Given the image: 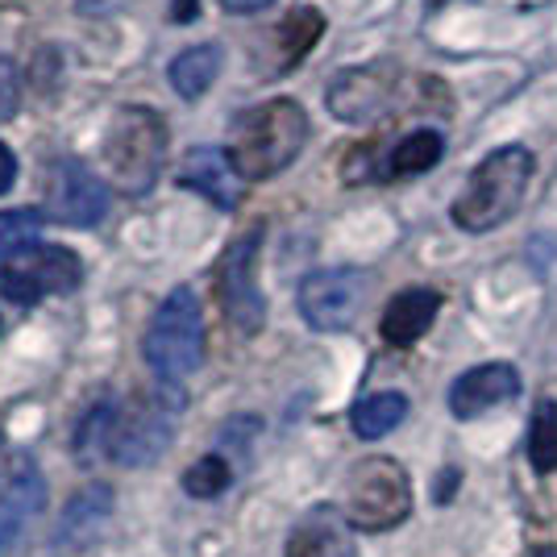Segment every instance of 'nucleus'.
Instances as JSON below:
<instances>
[{"instance_id":"nucleus-1","label":"nucleus","mask_w":557,"mask_h":557,"mask_svg":"<svg viewBox=\"0 0 557 557\" xmlns=\"http://www.w3.org/2000/svg\"><path fill=\"white\" fill-rule=\"evenodd\" d=\"M308 134H312V125H308L300 100L275 96V100H262L233 121L225 154H230L242 184H267L300 159Z\"/></svg>"},{"instance_id":"nucleus-2","label":"nucleus","mask_w":557,"mask_h":557,"mask_svg":"<svg viewBox=\"0 0 557 557\" xmlns=\"http://www.w3.org/2000/svg\"><path fill=\"white\" fill-rule=\"evenodd\" d=\"M533 180V154L524 146H499L470 171L466 187L454 200V225L466 233H491L508 225L524 205V191Z\"/></svg>"},{"instance_id":"nucleus-3","label":"nucleus","mask_w":557,"mask_h":557,"mask_svg":"<svg viewBox=\"0 0 557 557\" xmlns=\"http://www.w3.org/2000/svg\"><path fill=\"white\" fill-rule=\"evenodd\" d=\"M100 159L113 187H121L125 196H146L166 166V121L159 109L146 104L116 109L100 141Z\"/></svg>"},{"instance_id":"nucleus-4","label":"nucleus","mask_w":557,"mask_h":557,"mask_svg":"<svg viewBox=\"0 0 557 557\" xmlns=\"http://www.w3.org/2000/svg\"><path fill=\"white\" fill-rule=\"evenodd\" d=\"M205 349H209V333H205V308L200 296L191 287H175L154 321L146 329V342H141V358L146 367L159 374L163 383H180L191 371H200L205 362Z\"/></svg>"},{"instance_id":"nucleus-5","label":"nucleus","mask_w":557,"mask_h":557,"mask_svg":"<svg viewBox=\"0 0 557 557\" xmlns=\"http://www.w3.org/2000/svg\"><path fill=\"white\" fill-rule=\"evenodd\" d=\"M184 412V392L175 383H163L150 395H138L129 408H121L113 420V433L104 454L121 466H150L166 454V445L175 437V424Z\"/></svg>"},{"instance_id":"nucleus-6","label":"nucleus","mask_w":557,"mask_h":557,"mask_svg":"<svg viewBox=\"0 0 557 557\" xmlns=\"http://www.w3.org/2000/svg\"><path fill=\"white\" fill-rule=\"evenodd\" d=\"M412 511V483L395 458H362L346 479V516L354 529L387 533Z\"/></svg>"},{"instance_id":"nucleus-7","label":"nucleus","mask_w":557,"mask_h":557,"mask_svg":"<svg viewBox=\"0 0 557 557\" xmlns=\"http://www.w3.org/2000/svg\"><path fill=\"white\" fill-rule=\"evenodd\" d=\"M262 221H255L246 233H237L225 255L216 258L212 267V287H216V300L221 312L230 317V325L246 337H255L262 321H267V300H262V287H258V250H262Z\"/></svg>"},{"instance_id":"nucleus-8","label":"nucleus","mask_w":557,"mask_h":557,"mask_svg":"<svg viewBox=\"0 0 557 557\" xmlns=\"http://www.w3.org/2000/svg\"><path fill=\"white\" fill-rule=\"evenodd\" d=\"M84 283V262L67 246H25L0 262V296L13 304H38L42 296H67Z\"/></svg>"},{"instance_id":"nucleus-9","label":"nucleus","mask_w":557,"mask_h":557,"mask_svg":"<svg viewBox=\"0 0 557 557\" xmlns=\"http://www.w3.org/2000/svg\"><path fill=\"white\" fill-rule=\"evenodd\" d=\"M367 304V275L354 267L312 271L300 283V312L317 333H342L358 321Z\"/></svg>"},{"instance_id":"nucleus-10","label":"nucleus","mask_w":557,"mask_h":557,"mask_svg":"<svg viewBox=\"0 0 557 557\" xmlns=\"http://www.w3.org/2000/svg\"><path fill=\"white\" fill-rule=\"evenodd\" d=\"M47 209L71 230H92L109 212V187L79 159H54L47 166Z\"/></svg>"},{"instance_id":"nucleus-11","label":"nucleus","mask_w":557,"mask_h":557,"mask_svg":"<svg viewBox=\"0 0 557 557\" xmlns=\"http://www.w3.org/2000/svg\"><path fill=\"white\" fill-rule=\"evenodd\" d=\"M392 67H383V63L349 67L342 75H333V84H329V113L346 125H367L392 109Z\"/></svg>"},{"instance_id":"nucleus-12","label":"nucleus","mask_w":557,"mask_h":557,"mask_svg":"<svg viewBox=\"0 0 557 557\" xmlns=\"http://www.w3.org/2000/svg\"><path fill=\"white\" fill-rule=\"evenodd\" d=\"M42 474L29 458H17V466L9 470V483L0 491V557H9L25 541L34 516L42 511Z\"/></svg>"},{"instance_id":"nucleus-13","label":"nucleus","mask_w":557,"mask_h":557,"mask_svg":"<svg viewBox=\"0 0 557 557\" xmlns=\"http://www.w3.org/2000/svg\"><path fill=\"white\" fill-rule=\"evenodd\" d=\"M520 395V371L508 362H487V367H474L462 379H454L449 387V412L458 420H479L483 412L499 408Z\"/></svg>"},{"instance_id":"nucleus-14","label":"nucleus","mask_w":557,"mask_h":557,"mask_svg":"<svg viewBox=\"0 0 557 557\" xmlns=\"http://www.w3.org/2000/svg\"><path fill=\"white\" fill-rule=\"evenodd\" d=\"M175 184L187 187V191H200L205 200H212L216 209L225 212L237 209L242 196H246V184L237 180L230 154L216 150V146H191L184 154V163H180V180Z\"/></svg>"},{"instance_id":"nucleus-15","label":"nucleus","mask_w":557,"mask_h":557,"mask_svg":"<svg viewBox=\"0 0 557 557\" xmlns=\"http://www.w3.org/2000/svg\"><path fill=\"white\" fill-rule=\"evenodd\" d=\"M287 557H358L349 516L333 504L304 511L287 533Z\"/></svg>"},{"instance_id":"nucleus-16","label":"nucleus","mask_w":557,"mask_h":557,"mask_svg":"<svg viewBox=\"0 0 557 557\" xmlns=\"http://www.w3.org/2000/svg\"><path fill=\"white\" fill-rule=\"evenodd\" d=\"M437 312H442V296H437L433 287H408V292H399V296L387 300L383 321H379V333H383L387 346L408 349V346H417L420 337L433 329Z\"/></svg>"},{"instance_id":"nucleus-17","label":"nucleus","mask_w":557,"mask_h":557,"mask_svg":"<svg viewBox=\"0 0 557 557\" xmlns=\"http://www.w3.org/2000/svg\"><path fill=\"white\" fill-rule=\"evenodd\" d=\"M109 516H113V491L104 487V483L84 487L67 504V511H63V520L54 529V545L59 549H84V545H92Z\"/></svg>"},{"instance_id":"nucleus-18","label":"nucleus","mask_w":557,"mask_h":557,"mask_svg":"<svg viewBox=\"0 0 557 557\" xmlns=\"http://www.w3.org/2000/svg\"><path fill=\"white\" fill-rule=\"evenodd\" d=\"M221 67H225V50L216 47V42H196V47L180 50V54L171 59L166 79H171L175 96H184V100H200V96L216 84Z\"/></svg>"},{"instance_id":"nucleus-19","label":"nucleus","mask_w":557,"mask_h":557,"mask_svg":"<svg viewBox=\"0 0 557 557\" xmlns=\"http://www.w3.org/2000/svg\"><path fill=\"white\" fill-rule=\"evenodd\" d=\"M321 34H325V13L321 9H312V4L292 9L275 29V67L287 71L304 63L312 54V47L321 42Z\"/></svg>"},{"instance_id":"nucleus-20","label":"nucleus","mask_w":557,"mask_h":557,"mask_svg":"<svg viewBox=\"0 0 557 557\" xmlns=\"http://www.w3.org/2000/svg\"><path fill=\"white\" fill-rule=\"evenodd\" d=\"M404 417H408V399L399 392H379V395H367L362 404H354L349 424H354V433H358L362 442H379V437H387L392 429H399Z\"/></svg>"},{"instance_id":"nucleus-21","label":"nucleus","mask_w":557,"mask_h":557,"mask_svg":"<svg viewBox=\"0 0 557 557\" xmlns=\"http://www.w3.org/2000/svg\"><path fill=\"white\" fill-rule=\"evenodd\" d=\"M442 150L445 141L437 129H417V134H408V138H399L392 146L387 171L392 175H424V171H433L442 163Z\"/></svg>"},{"instance_id":"nucleus-22","label":"nucleus","mask_w":557,"mask_h":557,"mask_svg":"<svg viewBox=\"0 0 557 557\" xmlns=\"http://www.w3.org/2000/svg\"><path fill=\"white\" fill-rule=\"evenodd\" d=\"M529 462L536 474H554L557 470V404L541 399L533 408V424H529Z\"/></svg>"},{"instance_id":"nucleus-23","label":"nucleus","mask_w":557,"mask_h":557,"mask_svg":"<svg viewBox=\"0 0 557 557\" xmlns=\"http://www.w3.org/2000/svg\"><path fill=\"white\" fill-rule=\"evenodd\" d=\"M38 230H42L38 209H4L0 212V258H13L22 255L25 246H34Z\"/></svg>"},{"instance_id":"nucleus-24","label":"nucleus","mask_w":557,"mask_h":557,"mask_svg":"<svg viewBox=\"0 0 557 557\" xmlns=\"http://www.w3.org/2000/svg\"><path fill=\"white\" fill-rule=\"evenodd\" d=\"M230 462L221 458V454H205L200 462L187 466L184 474V491L191 495V499H216L221 491L230 487Z\"/></svg>"},{"instance_id":"nucleus-25","label":"nucleus","mask_w":557,"mask_h":557,"mask_svg":"<svg viewBox=\"0 0 557 557\" xmlns=\"http://www.w3.org/2000/svg\"><path fill=\"white\" fill-rule=\"evenodd\" d=\"M17 104H22V79H17V67L9 59H0V121L17 116Z\"/></svg>"},{"instance_id":"nucleus-26","label":"nucleus","mask_w":557,"mask_h":557,"mask_svg":"<svg viewBox=\"0 0 557 557\" xmlns=\"http://www.w3.org/2000/svg\"><path fill=\"white\" fill-rule=\"evenodd\" d=\"M125 4L129 0H75V13H84V17H113Z\"/></svg>"},{"instance_id":"nucleus-27","label":"nucleus","mask_w":557,"mask_h":557,"mask_svg":"<svg viewBox=\"0 0 557 557\" xmlns=\"http://www.w3.org/2000/svg\"><path fill=\"white\" fill-rule=\"evenodd\" d=\"M13 184H17V159H13V150L0 141V196L13 191Z\"/></svg>"},{"instance_id":"nucleus-28","label":"nucleus","mask_w":557,"mask_h":557,"mask_svg":"<svg viewBox=\"0 0 557 557\" xmlns=\"http://www.w3.org/2000/svg\"><path fill=\"white\" fill-rule=\"evenodd\" d=\"M275 0H221V9L230 13V17H246V13H262V9H271Z\"/></svg>"},{"instance_id":"nucleus-29","label":"nucleus","mask_w":557,"mask_h":557,"mask_svg":"<svg viewBox=\"0 0 557 557\" xmlns=\"http://www.w3.org/2000/svg\"><path fill=\"white\" fill-rule=\"evenodd\" d=\"M196 17V0H171V22H191Z\"/></svg>"},{"instance_id":"nucleus-30","label":"nucleus","mask_w":557,"mask_h":557,"mask_svg":"<svg viewBox=\"0 0 557 557\" xmlns=\"http://www.w3.org/2000/svg\"><path fill=\"white\" fill-rule=\"evenodd\" d=\"M449 483H458V470H454V474H442V487H437V504H445V499H449Z\"/></svg>"},{"instance_id":"nucleus-31","label":"nucleus","mask_w":557,"mask_h":557,"mask_svg":"<svg viewBox=\"0 0 557 557\" xmlns=\"http://www.w3.org/2000/svg\"><path fill=\"white\" fill-rule=\"evenodd\" d=\"M533 557H557V549H536Z\"/></svg>"}]
</instances>
